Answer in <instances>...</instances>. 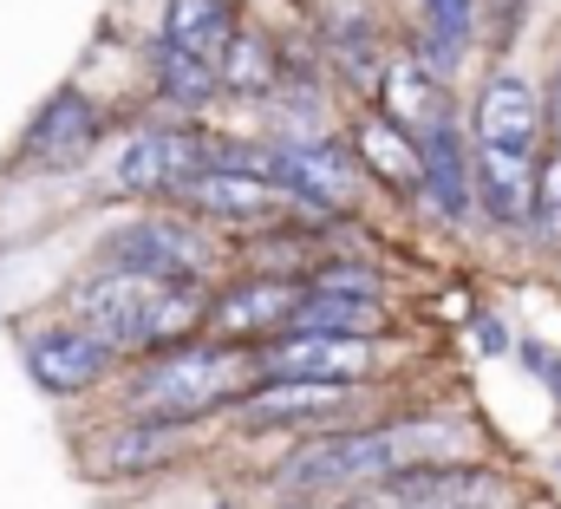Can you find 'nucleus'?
Wrapping results in <instances>:
<instances>
[{
    "label": "nucleus",
    "mask_w": 561,
    "mask_h": 509,
    "mask_svg": "<svg viewBox=\"0 0 561 509\" xmlns=\"http://www.w3.org/2000/svg\"><path fill=\"white\" fill-rule=\"evenodd\" d=\"M457 425H366V431H320L294 444L275 471V490L287 504L333 497V490H373L419 464H457Z\"/></svg>",
    "instance_id": "f257e3e1"
},
{
    "label": "nucleus",
    "mask_w": 561,
    "mask_h": 509,
    "mask_svg": "<svg viewBox=\"0 0 561 509\" xmlns=\"http://www.w3.org/2000/svg\"><path fill=\"white\" fill-rule=\"evenodd\" d=\"M66 301H72V327H85L105 347L138 353V360L203 340V307H209L203 287H163L144 274H85V281H72Z\"/></svg>",
    "instance_id": "f03ea898"
},
{
    "label": "nucleus",
    "mask_w": 561,
    "mask_h": 509,
    "mask_svg": "<svg viewBox=\"0 0 561 509\" xmlns=\"http://www.w3.org/2000/svg\"><path fill=\"white\" fill-rule=\"evenodd\" d=\"M262 385L255 347H222V340H190L176 353L138 360L125 385L131 418H163V425H203L216 411H236Z\"/></svg>",
    "instance_id": "7ed1b4c3"
},
{
    "label": "nucleus",
    "mask_w": 561,
    "mask_h": 509,
    "mask_svg": "<svg viewBox=\"0 0 561 509\" xmlns=\"http://www.w3.org/2000/svg\"><path fill=\"white\" fill-rule=\"evenodd\" d=\"M99 261H105V274H144V281H163V287H203L216 274V236L196 216L150 210L138 223H118L112 236H99Z\"/></svg>",
    "instance_id": "20e7f679"
},
{
    "label": "nucleus",
    "mask_w": 561,
    "mask_h": 509,
    "mask_svg": "<svg viewBox=\"0 0 561 509\" xmlns=\"http://www.w3.org/2000/svg\"><path fill=\"white\" fill-rule=\"evenodd\" d=\"M203 170H216V137H203L196 125H150L118 144L112 190H125V196H176Z\"/></svg>",
    "instance_id": "39448f33"
},
{
    "label": "nucleus",
    "mask_w": 561,
    "mask_h": 509,
    "mask_svg": "<svg viewBox=\"0 0 561 509\" xmlns=\"http://www.w3.org/2000/svg\"><path fill=\"white\" fill-rule=\"evenodd\" d=\"M307 281H287V274H236L209 294L203 307V340H222V347H268L294 327V307H300Z\"/></svg>",
    "instance_id": "423d86ee"
},
{
    "label": "nucleus",
    "mask_w": 561,
    "mask_h": 509,
    "mask_svg": "<svg viewBox=\"0 0 561 509\" xmlns=\"http://www.w3.org/2000/svg\"><path fill=\"white\" fill-rule=\"evenodd\" d=\"M105 105L85 92V86H59L39 112H33V125L20 131V150H13V170H79L92 150H99V137H105Z\"/></svg>",
    "instance_id": "0eeeda50"
},
{
    "label": "nucleus",
    "mask_w": 561,
    "mask_h": 509,
    "mask_svg": "<svg viewBox=\"0 0 561 509\" xmlns=\"http://www.w3.org/2000/svg\"><path fill=\"white\" fill-rule=\"evenodd\" d=\"M183 210H203L209 223H236V229H307L300 216H313L294 190H280L268 177H242V170H203L176 190Z\"/></svg>",
    "instance_id": "6e6552de"
},
{
    "label": "nucleus",
    "mask_w": 561,
    "mask_h": 509,
    "mask_svg": "<svg viewBox=\"0 0 561 509\" xmlns=\"http://www.w3.org/2000/svg\"><path fill=\"white\" fill-rule=\"evenodd\" d=\"M20 360H26V380L39 385L46 398H79V392H99V385L118 373V347H105L99 333L59 320V327H39L20 340Z\"/></svg>",
    "instance_id": "1a4fd4ad"
},
{
    "label": "nucleus",
    "mask_w": 561,
    "mask_h": 509,
    "mask_svg": "<svg viewBox=\"0 0 561 509\" xmlns=\"http://www.w3.org/2000/svg\"><path fill=\"white\" fill-rule=\"evenodd\" d=\"M262 380H313V385H353L379 373V347L373 340H327V333H280L268 347H255Z\"/></svg>",
    "instance_id": "9d476101"
},
{
    "label": "nucleus",
    "mask_w": 561,
    "mask_h": 509,
    "mask_svg": "<svg viewBox=\"0 0 561 509\" xmlns=\"http://www.w3.org/2000/svg\"><path fill=\"white\" fill-rule=\"evenodd\" d=\"M503 484L477 464H419L366 490V509H496Z\"/></svg>",
    "instance_id": "9b49d317"
},
{
    "label": "nucleus",
    "mask_w": 561,
    "mask_h": 509,
    "mask_svg": "<svg viewBox=\"0 0 561 509\" xmlns=\"http://www.w3.org/2000/svg\"><path fill=\"white\" fill-rule=\"evenodd\" d=\"M353 405L346 385H313V380H262L229 418L242 438H268V431H307L320 418H340Z\"/></svg>",
    "instance_id": "f8f14e48"
},
{
    "label": "nucleus",
    "mask_w": 561,
    "mask_h": 509,
    "mask_svg": "<svg viewBox=\"0 0 561 509\" xmlns=\"http://www.w3.org/2000/svg\"><path fill=\"white\" fill-rule=\"evenodd\" d=\"M190 444H196V425L125 418V425H112V431L92 444V471H99V477H118V484H131V477H150V471H170V464H183V457H190Z\"/></svg>",
    "instance_id": "ddd939ff"
},
{
    "label": "nucleus",
    "mask_w": 561,
    "mask_h": 509,
    "mask_svg": "<svg viewBox=\"0 0 561 509\" xmlns=\"http://www.w3.org/2000/svg\"><path fill=\"white\" fill-rule=\"evenodd\" d=\"M542 137V99L529 79L496 72L477 92V150H536Z\"/></svg>",
    "instance_id": "4468645a"
},
{
    "label": "nucleus",
    "mask_w": 561,
    "mask_h": 509,
    "mask_svg": "<svg viewBox=\"0 0 561 509\" xmlns=\"http://www.w3.org/2000/svg\"><path fill=\"white\" fill-rule=\"evenodd\" d=\"M419 163H424V196L450 223H463L470 203H477V150H463V131L450 125V118L419 131Z\"/></svg>",
    "instance_id": "2eb2a0df"
},
{
    "label": "nucleus",
    "mask_w": 561,
    "mask_h": 509,
    "mask_svg": "<svg viewBox=\"0 0 561 509\" xmlns=\"http://www.w3.org/2000/svg\"><path fill=\"white\" fill-rule=\"evenodd\" d=\"M477 203L496 229L536 223V150H477Z\"/></svg>",
    "instance_id": "dca6fc26"
},
{
    "label": "nucleus",
    "mask_w": 561,
    "mask_h": 509,
    "mask_svg": "<svg viewBox=\"0 0 561 509\" xmlns=\"http://www.w3.org/2000/svg\"><path fill=\"white\" fill-rule=\"evenodd\" d=\"M242 33L236 0H163V46L190 53V59H222L229 39Z\"/></svg>",
    "instance_id": "f3484780"
},
{
    "label": "nucleus",
    "mask_w": 561,
    "mask_h": 509,
    "mask_svg": "<svg viewBox=\"0 0 561 509\" xmlns=\"http://www.w3.org/2000/svg\"><path fill=\"white\" fill-rule=\"evenodd\" d=\"M216 72H222V92H229V99H275L280 79H287L280 39L262 33V26H242V33L229 39V53L216 59Z\"/></svg>",
    "instance_id": "a211bd4d"
},
{
    "label": "nucleus",
    "mask_w": 561,
    "mask_h": 509,
    "mask_svg": "<svg viewBox=\"0 0 561 509\" xmlns=\"http://www.w3.org/2000/svg\"><path fill=\"white\" fill-rule=\"evenodd\" d=\"M379 92H386V118H392V125H405L412 137L450 118V105H444V86H437V72H431L424 59H386V79H379Z\"/></svg>",
    "instance_id": "6ab92c4d"
},
{
    "label": "nucleus",
    "mask_w": 561,
    "mask_h": 509,
    "mask_svg": "<svg viewBox=\"0 0 561 509\" xmlns=\"http://www.w3.org/2000/svg\"><path fill=\"white\" fill-rule=\"evenodd\" d=\"M353 150H359V170H373L379 183H392V190H424L419 137L405 125H392V118H359Z\"/></svg>",
    "instance_id": "aec40b11"
},
{
    "label": "nucleus",
    "mask_w": 561,
    "mask_h": 509,
    "mask_svg": "<svg viewBox=\"0 0 561 509\" xmlns=\"http://www.w3.org/2000/svg\"><path fill=\"white\" fill-rule=\"evenodd\" d=\"M287 333H327V340H379L386 333V307L379 301H353V294H300L294 327Z\"/></svg>",
    "instance_id": "412c9836"
},
{
    "label": "nucleus",
    "mask_w": 561,
    "mask_h": 509,
    "mask_svg": "<svg viewBox=\"0 0 561 509\" xmlns=\"http://www.w3.org/2000/svg\"><path fill=\"white\" fill-rule=\"evenodd\" d=\"M150 92L163 99V105H176V112H203L209 99H222V72L209 66V59H190V53H176V46H150Z\"/></svg>",
    "instance_id": "4be33fe9"
},
{
    "label": "nucleus",
    "mask_w": 561,
    "mask_h": 509,
    "mask_svg": "<svg viewBox=\"0 0 561 509\" xmlns=\"http://www.w3.org/2000/svg\"><path fill=\"white\" fill-rule=\"evenodd\" d=\"M419 13H424V59L444 79L450 59L463 53V39L477 33V0H419Z\"/></svg>",
    "instance_id": "5701e85b"
},
{
    "label": "nucleus",
    "mask_w": 561,
    "mask_h": 509,
    "mask_svg": "<svg viewBox=\"0 0 561 509\" xmlns=\"http://www.w3.org/2000/svg\"><path fill=\"white\" fill-rule=\"evenodd\" d=\"M549 249H561V144L536 163V223H529Z\"/></svg>",
    "instance_id": "b1692460"
},
{
    "label": "nucleus",
    "mask_w": 561,
    "mask_h": 509,
    "mask_svg": "<svg viewBox=\"0 0 561 509\" xmlns=\"http://www.w3.org/2000/svg\"><path fill=\"white\" fill-rule=\"evenodd\" d=\"M307 287L313 294H353V301H379L386 294L379 274L359 268V261H320V268H307Z\"/></svg>",
    "instance_id": "393cba45"
},
{
    "label": "nucleus",
    "mask_w": 561,
    "mask_h": 509,
    "mask_svg": "<svg viewBox=\"0 0 561 509\" xmlns=\"http://www.w3.org/2000/svg\"><path fill=\"white\" fill-rule=\"evenodd\" d=\"M549 125H556V144H561V66H556V86H549Z\"/></svg>",
    "instance_id": "a878e982"
},
{
    "label": "nucleus",
    "mask_w": 561,
    "mask_h": 509,
    "mask_svg": "<svg viewBox=\"0 0 561 509\" xmlns=\"http://www.w3.org/2000/svg\"><path fill=\"white\" fill-rule=\"evenodd\" d=\"M280 509H307V504H280Z\"/></svg>",
    "instance_id": "bb28decb"
}]
</instances>
